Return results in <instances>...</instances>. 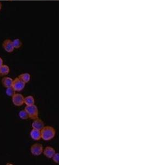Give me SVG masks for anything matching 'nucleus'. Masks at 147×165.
I'll list each match as a JSON object with an SVG mask.
<instances>
[{
    "label": "nucleus",
    "instance_id": "1",
    "mask_svg": "<svg viewBox=\"0 0 147 165\" xmlns=\"http://www.w3.org/2000/svg\"><path fill=\"white\" fill-rule=\"evenodd\" d=\"M41 131L42 138L45 141H49L53 139L56 134L55 129L50 126L44 127Z\"/></svg>",
    "mask_w": 147,
    "mask_h": 165
},
{
    "label": "nucleus",
    "instance_id": "2",
    "mask_svg": "<svg viewBox=\"0 0 147 165\" xmlns=\"http://www.w3.org/2000/svg\"><path fill=\"white\" fill-rule=\"evenodd\" d=\"M25 110L28 114L29 118L32 120H35L38 118V109L36 106L35 105L27 106L25 107Z\"/></svg>",
    "mask_w": 147,
    "mask_h": 165
},
{
    "label": "nucleus",
    "instance_id": "3",
    "mask_svg": "<svg viewBox=\"0 0 147 165\" xmlns=\"http://www.w3.org/2000/svg\"><path fill=\"white\" fill-rule=\"evenodd\" d=\"M25 83L21 81L19 78H15L12 84V88L14 89L15 91H21L24 88Z\"/></svg>",
    "mask_w": 147,
    "mask_h": 165
},
{
    "label": "nucleus",
    "instance_id": "4",
    "mask_svg": "<svg viewBox=\"0 0 147 165\" xmlns=\"http://www.w3.org/2000/svg\"><path fill=\"white\" fill-rule=\"evenodd\" d=\"M24 98L21 94H14V95L12 96V102L14 105L16 106H21L23 105L24 103Z\"/></svg>",
    "mask_w": 147,
    "mask_h": 165
},
{
    "label": "nucleus",
    "instance_id": "5",
    "mask_svg": "<svg viewBox=\"0 0 147 165\" xmlns=\"http://www.w3.org/2000/svg\"><path fill=\"white\" fill-rule=\"evenodd\" d=\"M30 151L34 156H39L43 152V147L42 144L36 143L33 145L30 148Z\"/></svg>",
    "mask_w": 147,
    "mask_h": 165
},
{
    "label": "nucleus",
    "instance_id": "6",
    "mask_svg": "<svg viewBox=\"0 0 147 165\" xmlns=\"http://www.w3.org/2000/svg\"><path fill=\"white\" fill-rule=\"evenodd\" d=\"M2 47L8 53H11L13 51L14 49L12 41L10 39H7L4 41L2 44Z\"/></svg>",
    "mask_w": 147,
    "mask_h": 165
},
{
    "label": "nucleus",
    "instance_id": "7",
    "mask_svg": "<svg viewBox=\"0 0 147 165\" xmlns=\"http://www.w3.org/2000/svg\"><path fill=\"white\" fill-rule=\"evenodd\" d=\"M43 153L46 158H53V156L56 153V152L53 148L50 147H47L43 150Z\"/></svg>",
    "mask_w": 147,
    "mask_h": 165
},
{
    "label": "nucleus",
    "instance_id": "8",
    "mask_svg": "<svg viewBox=\"0 0 147 165\" xmlns=\"http://www.w3.org/2000/svg\"><path fill=\"white\" fill-rule=\"evenodd\" d=\"M30 137L34 141H39L42 138L41 131L36 129L33 128L30 132Z\"/></svg>",
    "mask_w": 147,
    "mask_h": 165
},
{
    "label": "nucleus",
    "instance_id": "9",
    "mask_svg": "<svg viewBox=\"0 0 147 165\" xmlns=\"http://www.w3.org/2000/svg\"><path fill=\"white\" fill-rule=\"evenodd\" d=\"M32 126L33 128L41 130L42 129V128L44 127V123L42 120L36 118L34 120V122L32 123Z\"/></svg>",
    "mask_w": 147,
    "mask_h": 165
},
{
    "label": "nucleus",
    "instance_id": "10",
    "mask_svg": "<svg viewBox=\"0 0 147 165\" xmlns=\"http://www.w3.org/2000/svg\"><path fill=\"white\" fill-rule=\"evenodd\" d=\"M13 80L12 78L8 77H5L2 79V84L5 88L11 87L12 86Z\"/></svg>",
    "mask_w": 147,
    "mask_h": 165
},
{
    "label": "nucleus",
    "instance_id": "11",
    "mask_svg": "<svg viewBox=\"0 0 147 165\" xmlns=\"http://www.w3.org/2000/svg\"><path fill=\"white\" fill-rule=\"evenodd\" d=\"M10 69L6 64H2L0 67V76H5L10 73Z\"/></svg>",
    "mask_w": 147,
    "mask_h": 165
},
{
    "label": "nucleus",
    "instance_id": "12",
    "mask_svg": "<svg viewBox=\"0 0 147 165\" xmlns=\"http://www.w3.org/2000/svg\"><path fill=\"white\" fill-rule=\"evenodd\" d=\"M24 103L27 106H30L34 105L35 104V100L32 96H28L24 98Z\"/></svg>",
    "mask_w": 147,
    "mask_h": 165
},
{
    "label": "nucleus",
    "instance_id": "13",
    "mask_svg": "<svg viewBox=\"0 0 147 165\" xmlns=\"http://www.w3.org/2000/svg\"><path fill=\"white\" fill-rule=\"evenodd\" d=\"M18 78L21 81H24L25 83H28L30 80V75L28 73H23V74L19 75V76L18 77Z\"/></svg>",
    "mask_w": 147,
    "mask_h": 165
},
{
    "label": "nucleus",
    "instance_id": "14",
    "mask_svg": "<svg viewBox=\"0 0 147 165\" xmlns=\"http://www.w3.org/2000/svg\"><path fill=\"white\" fill-rule=\"evenodd\" d=\"M19 117L21 118L22 120H27V119H28V118H29L28 114L25 110H22V111H21L19 112Z\"/></svg>",
    "mask_w": 147,
    "mask_h": 165
},
{
    "label": "nucleus",
    "instance_id": "15",
    "mask_svg": "<svg viewBox=\"0 0 147 165\" xmlns=\"http://www.w3.org/2000/svg\"><path fill=\"white\" fill-rule=\"evenodd\" d=\"M12 42H13L14 49H19L22 45V43L21 41L20 40V39H14Z\"/></svg>",
    "mask_w": 147,
    "mask_h": 165
},
{
    "label": "nucleus",
    "instance_id": "16",
    "mask_svg": "<svg viewBox=\"0 0 147 165\" xmlns=\"http://www.w3.org/2000/svg\"><path fill=\"white\" fill-rule=\"evenodd\" d=\"M6 93L9 96H12L15 94V90H14V89L12 88V87H8L6 89Z\"/></svg>",
    "mask_w": 147,
    "mask_h": 165
},
{
    "label": "nucleus",
    "instance_id": "17",
    "mask_svg": "<svg viewBox=\"0 0 147 165\" xmlns=\"http://www.w3.org/2000/svg\"><path fill=\"white\" fill-rule=\"evenodd\" d=\"M53 160L56 163H59V153H55V155L53 156Z\"/></svg>",
    "mask_w": 147,
    "mask_h": 165
},
{
    "label": "nucleus",
    "instance_id": "18",
    "mask_svg": "<svg viewBox=\"0 0 147 165\" xmlns=\"http://www.w3.org/2000/svg\"><path fill=\"white\" fill-rule=\"evenodd\" d=\"M3 64V60L0 57V67Z\"/></svg>",
    "mask_w": 147,
    "mask_h": 165
},
{
    "label": "nucleus",
    "instance_id": "19",
    "mask_svg": "<svg viewBox=\"0 0 147 165\" xmlns=\"http://www.w3.org/2000/svg\"><path fill=\"white\" fill-rule=\"evenodd\" d=\"M1 8H2V4H1V3L0 2V10H1Z\"/></svg>",
    "mask_w": 147,
    "mask_h": 165
}]
</instances>
